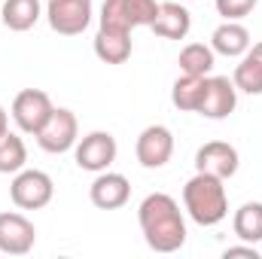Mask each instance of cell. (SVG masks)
Instances as JSON below:
<instances>
[{
	"mask_svg": "<svg viewBox=\"0 0 262 259\" xmlns=\"http://www.w3.org/2000/svg\"><path fill=\"white\" fill-rule=\"evenodd\" d=\"M95 55L104 64H125L131 58V31L98 28V34H95Z\"/></svg>",
	"mask_w": 262,
	"mask_h": 259,
	"instance_id": "16",
	"label": "cell"
},
{
	"mask_svg": "<svg viewBox=\"0 0 262 259\" xmlns=\"http://www.w3.org/2000/svg\"><path fill=\"white\" fill-rule=\"evenodd\" d=\"M116 153H119V146H116V137L110 131H89L82 140H76L73 159L82 171L101 174L116 162Z\"/></svg>",
	"mask_w": 262,
	"mask_h": 259,
	"instance_id": "7",
	"label": "cell"
},
{
	"mask_svg": "<svg viewBox=\"0 0 262 259\" xmlns=\"http://www.w3.org/2000/svg\"><path fill=\"white\" fill-rule=\"evenodd\" d=\"M238 149L226 140H210L204 146H198L195 153V171H204V174H213V177H235L238 174Z\"/></svg>",
	"mask_w": 262,
	"mask_h": 259,
	"instance_id": "12",
	"label": "cell"
},
{
	"mask_svg": "<svg viewBox=\"0 0 262 259\" xmlns=\"http://www.w3.org/2000/svg\"><path fill=\"white\" fill-rule=\"evenodd\" d=\"M250 52H256V55L262 58V40H259V43H253V46H250Z\"/></svg>",
	"mask_w": 262,
	"mask_h": 259,
	"instance_id": "26",
	"label": "cell"
},
{
	"mask_svg": "<svg viewBox=\"0 0 262 259\" xmlns=\"http://www.w3.org/2000/svg\"><path fill=\"white\" fill-rule=\"evenodd\" d=\"M89 198L95 207L101 210H119L125 207L131 198V183L125 174H116V171H101L89 189Z\"/></svg>",
	"mask_w": 262,
	"mask_h": 259,
	"instance_id": "13",
	"label": "cell"
},
{
	"mask_svg": "<svg viewBox=\"0 0 262 259\" xmlns=\"http://www.w3.org/2000/svg\"><path fill=\"white\" fill-rule=\"evenodd\" d=\"M28 162V146L18 134L6 131L0 137V174H18Z\"/></svg>",
	"mask_w": 262,
	"mask_h": 259,
	"instance_id": "22",
	"label": "cell"
},
{
	"mask_svg": "<svg viewBox=\"0 0 262 259\" xmlns=\"http://www.w3.org/2000/svg\"><path fill=\"white\" fill-rule=\"evenodd\" d=\"M52 110H55V104L43 89H21L12 98V119L25 134H37L49 122Z\"/></svg>",
	"mask_w": 262,
	"mask_h": 259,
	"instance_id": "6",
	"label": "cell"
},
{
	"mask_svg": "<svg viewBox=\"0 0 262 259\" xmlns=\"http://www.w3.org/2000/svg\"><path fill=\"white\" fill-rule=\"evenodd\" d=\"M204 79L207 76H189V73L177 76V82L171 89V101H174L177 110L198 113V104H201V95H204Z\"/></svg>",
	"mask_w": 262,
	"mask_h": 259,
	"instance_id": "19",
	"label": "cell"
},
{
	"mask_svg": "<svg viewBox=\"0 0 262 259\" xmlns=\"http://www.w3.org/2000/svg\"><path fill=\"white\" fill-rule=\"evenodd\" d=\"M238 104V89L229 76H207L204 79V95L198 104V116L204 119H226L235 113Z\"/></svg>",
	"mask_w": 262,
	"mask_h": 259,
	"instance_id": "11",
	"label": "cell"
},
{
	"mask_svg": "<svg viewBox=\"0 0 262 259\" xmlns=\"http://www.w3.org/2000/svg\"><path fill=\"white\" fill-rule=\"evenodd\" d=\"M232 229L241 241L247 244H259L262 241V201H244L235 217H232Z\"/></svg>",
	"mask_w": 262,
	"mask_h": 259,
	"instance_id": "18",
	"label": "cell"
},
{
	"mask_svg": "<svg viewBox=\"0 0 262 259\" xmlns=\"http://www.w3.org/2000/svg\"><path fill=\"white\" fill-rule=\"evenodd\" d=\"M232 82H235V89L244 92V95H262V58L256 52L247 49V52L241 55Z\"/></svg>",
	"mask_w": 262,
	"mask_h": 259,
	"instance_id": "20",
	"label": "cell"
},
{
	"mask_svg": "<svg viewBox=\"0 0 262 259\" xmlns=\"http://www.w3.org/2000/svg\"><path fill=\"white\" fill-rule=\"evenodd\" d=\"M52 195H55L52 177L37 168H21L9 183V198L18 210H40L52 201Z\"/></svg>",
	"mask_w": 262,
	"mask_h": 259,
	"instance_id": "3",
	"label": "cell"
},
{
	"mask_svg": "<svg viewBox=\"0 0 262 259\" xmlns=\"http://www.w3.org/2000/svg\"><path fill=\"white\" fill-rule=\"evenodd\" d=\"M259 0H216V12L226 18V21H241L244 15H250L256 9Z\"/></svg>",
	"mask_w": 262,
	"mask_h": 259,
	"instance_id": "23",
	"label": "cell"
},
{
	"mask_svg": "<svg viewBox=\"0 0 262 259\" xmlns=\"http://www.w3.org/2000/svg\"><path fill=\"white\" fill-rule=\"evenodd\" d=\"M137 223H140L146 247L156 253H177L186 244L183 210L168 192L146 195L137 207Z\"/></svg>",
	"mask_w": 262,
	"mask_h": 259,
	"instance_id": "1",
	"label": "cell"
},
{
	"mask_svg": "<svg viewBox=\"0 0 262 259\" xmlns=\"http://www.w3.org/2000/svg\"><path fill=\"white\" fill-rule=\"evenodd\" d=\"M6 131H9V116H6V107L0 104V137H3Z\"/></svg>",
	"mask_w": 262,
	"mask_h": 259,
	"instance_id": "25",
	"label": "cell"
},
{
	"mask_svg": "<svg viewBox=\"0 0 262 259\" xmlns=\"http://www.w3.org/2000/svg\"><path fill=\"white\" fill-rule=\"evenodd\" d=\"M213 49L210 46H204V43H189V46H183L180 49V58H177V64L183 73H189V76H210V70H213Z\"/></svg>",
	"mask_w": 262,
	"mask_h": 259,
	"instance_id": "21",
	"label": "cell"
},
{
	"mask_svg": "<svg viewBox=\"0 0 262 259\" xmlns=\"http://www.w3.org/2000/svg\"><path fill=\"white\" fill-rule=\"evenodd\" d=\"M250 46H253L250 31H247L241 21H223V25L210 34V49H213L216 55H226V58H241Z\"/></svg>",
	"mask_w": 262,
	"mask_h": 259,
	"instance_id": "15",
	"label": "cell"
},
{
	"mask_svg": "<svg viewBox=\"0 0 262 259\" xmlns=\"http://www.w3.org/2000/svg\"><path fill=\"white\" fill-rule=\"evenodd\" d=\"M183 207L198 226H216L229 217V195L226 180L198 171L195 177L183 186Z\"/></svg>",
	"mask_w": 262,
	"mask_h": 259,
	"instance_id": "2",
	"label": "cell"
},
{
	"mask_svg": "<svg viewBox=\"0 0 262 259\" xmlns=\"http://www.w3.org/2000/svg\"><path fill=\"white\" fill-rule=\"evenodd\" d=\"M0 3H3V0H0Z\"/></svg>",
	"mask_w": 262,
	"mask_h": 259,
	"instance_id": "27",
	"label": "cell"
},
{
	"mask_svg": "<svg viewBox=\"0 0 262 259\" xmlns=\"http://www.w3.org/2000/svg\"><path fill=\"white\" fill-rule=\"evenodd\" d=\"M49 28L61 37H76L92 21V0H46Z\"/></svg>",
	"mask_w": 262,
	"mask_h": 259,
	"instance_id": "8",
	"label": "cell"
},
{
	"mask_svg": "<svg viewBox=\"0 0 262 259\" xmlns=\"http://www.w3.org/2000/svg\"><path fill=\"white\" fill-rule=\"evenodd\" d=\"M40 15H43L40 0H3V3H0V18H3V25H6L9 31H15V34L31 31V28L40 21Z\"/></svg>",
	"mask_w": 262,
	"mask_h": 259,
	"instance_id": "17",
	"label": "cell"
},
{
	"mask_svg": "<svg viewBox=\"0 0 262 259\" xmlns=\"http://www.w3.org/2000/svg\"><path fill=\"white\" fill-rule=\"evenodd\" d=\"M156 12H159L156 0H104L101 28H119V31L149 28Z\"/></svg>",
	"mask_w": 262,
	"mask_h": 259,
	"instance_id": "4",
	"label": "cell"
},
{
	"mask_svg": "<svg viewBox=\"0 0 262 259\" xmlns=\"http://www.w3.org/2000/svg\"><path fill=\"white\" fill-rule=\"evenodd\" d=\"M226 259H232V256H247V259H259V253H256V247L250 244V247H229L226 253H223Z\"/></svg>",
	"mask_w": 262,
	"mask_h": 259,
	"instance_id": "24",
	"label": "cell"
},
{
	"mask_svg": "<svg viewBox=\"0 0 262 259\" xmlns=\"http://www.w3.org/2000/svg\"><path fill=\"white\" fill-rule=\"evenodd\" d=\"M149 28L162 40H183L189 34V28H192V15L180 3H159V12H156Z\"/></svg>",
	"mask_w": 262,
	"mask_h": 259,
	"instance_id": "14",
	"label": "cell"
},
{
	"mask_svg": "<svg viewBox=\"0 0 262 259\" xmlns=\"http://www.w3.org/2000/svg\"><path fill=\"white\" fill-rule=\"evenodd\" d=\"M134 153H137V162L143 165V168H165L168 162H171V156H174V134L168 125H146V128L140 131V137H137V146H134Z\"/></svg>",
	"mask_w": 262,
	"mask_h": 259,
	"instance_id": "10",
	"label": "cell"
},
{
	"mask_svg": "<svg viewBox=\"0 0 262 259\" xmlns=\"http://www.w3.org/2000/svg\"><path fill=\"white\" fill-rule=\"evenodd\" d=\"M40 149L43 153H52V156H61L67 149L76 146V137H79V122H76V113L67 110V107H55L49 122L34 134Z\"/></svg>",
	"mask_w": 262,
	"mask_h": 259,
	"instance_id": "5",
	"label": "cell"
},
{
	"mask_svg": "<svg viewBox=\"0 0 262 259\" xmlns=\"http://www.w3.org/2000/svg\"><path fill=\"white\" fill-rule=\"evenodd\" d=\"M37 244V229L25 213L6 210L0 213V253L6 256H25Z\"/></svg>",
	"mask_w": 262,
	"mask_h": 259,
	"instance_id": "9",
	"label": "cell"
}]
</instances>
